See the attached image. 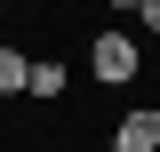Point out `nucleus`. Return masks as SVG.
Instances as JSON below:
<instances>
[{
    "mask_svg": "<svg viewBox=\"0 0 160 152\" xmlns=\"http://www.w3.org/2000/svg\"><path fill=\"white\" fill-rule=\"evenodd\" d=\"M88 80H96V88H136V80H144V48H136V32L104 24V32L88 40Z\"/></svg>",
    "mask_w": 160,
    "mask_h": 152,
    "instance_id": "obj_1",
    "label": "nucleus"
},
{
    "mask_svg": "<svg viewBox=\"0 0 160 152\" xmlns=\"http://www.w3.org/2000/svg\"><path fill=\"white\" fill-rule=\"evenodd\" d=\"M104 152H160V104H136V112H120Z\"/></svg>",
    "mask_w": 160,
    "mask_h": 152,
    "instance_id": "obj_2",
    "label": "nucleus"
},
{
    "mask_svg": "<svg viewBox=\"0 0 160 152\" xmlns=\"http://www.w3.org/2000/svg\"><path fill=\"white\" fill-rule=\"evenodd\" d=\"M24 96L56 104V96H64V64H56V56H32V80H24Z\"/></svg>",
    "mask_w": 160,
    "mask_h": 152,
    "instance_id": "obj_3",
    "label": "nucleus"
},
{
    "mask_svg": "<svg viewBox=\"0 0 160 152\" xmlns=\"http://www.w3.org/2000/svg\"><path fill=\"white\" fill-rule=\"evenodd\" d=\"M24 80H32V56L24 48H0V96H24Z\"/></svg>",
    "mask_w": 160,
    "mask_h": 152,
    "instance_id": "obj_4",
    "label": "nucleus"
},
{
    "mask_svg": "<svg viewBox=\"0 0 160 152\" xmlns=\"http://www.w3.org/2000/svg\"><path fill=\"white\" fill-rule=\"evenodd\" d=\"M120 16H136L144 32H160V0H120Z\"/></svg>",
    "mask_w": 160,
    "mask_h": 152,
    "instance_id": "obj_5",
    "label": "nucleus"
}]
</instances>
